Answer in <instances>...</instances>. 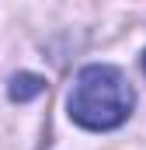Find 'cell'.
<instances>
[{
  "label": "cell",
  "mask_w": 146,
  "mask_h": 150,
  "mask_svg": "<svg viewBox=\"0 0 146 150\" xmlns=\"http://www.w3.org/2000/svg\"><path fill=\"white\" fill-rule=\"evenodd\" d=\"M132 105H136V94L129 80L122 77L118 67H108V63L84 67L66 98L70 119L84 129H115L129 119Z\"/></svg>",
  "instance_id": "obj_1"
},
{
  "label": "cell",
  "mask_w": 146,
  "mask_h": 150,
  "mask_svg": "<svg viewBox=\"0 0 146 150\" xmlns=\"http://www.w3.org/2000/svg\"><path fill=\"white\" fill-rule=\"evenodd\" d=\"M42 91H45V80L35 77V74H18L11 80V98L14 101H28V98H35Z\"/></svg>",
  "instance_id": "obj_2"
},
{
  "label": "cell",
  "mask_w": 146,
  "mask_h": 150,
  "mask_svg": "<svg viewBox=\"0 0 146 150\" xmlns=\"http://www.w3.org/2000/svg\"><path fill=\"white\" fill-rule=\"evenodd\" d=\"M143 67H146V52H143Z\"/></svg>",
  "instance_id": "obj_3"
}]
</instances>
